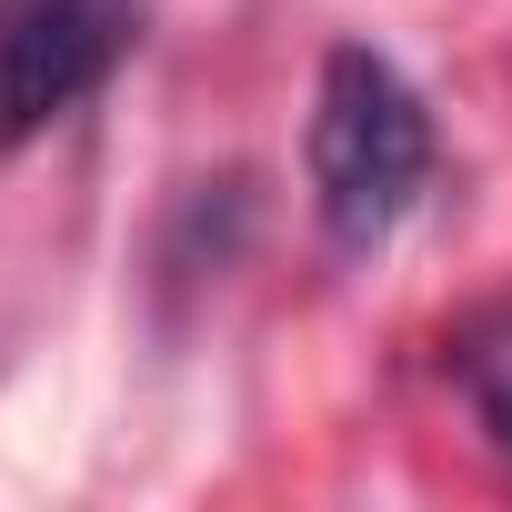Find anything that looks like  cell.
Instances as JSON below:
<instances>
[{"mask_svg": "<svg viewBox=\"0 0 512 512\" xmlns=\"http://www.w3.org/2000/svg\"><path fill=\"white\" fill-rule=\"evenodd\" d=\"M422 181H432V111H422V91L382 51L342 41L322 61V81H312V211H322V231L342 251H372V241L402 231Z\"/></svg>", "mask_w": 512, "mask_h": 512, "instance_id": "cell-1", "label": "cell"}, {"mask_svg": "<svg viewBox=\"0 0 512 512\" xmlns=\"http://www.w3.org/2000/svg\"><path fill=\"white\" fill-rule=\"evenodd\" d=\"M141 41V0H0V151L81 111Z\"/></svg>", "mask_w": 512, "mask_h": 512, "instance_id": "cell-2", "label": "cell"}, {"mask_svg": "<svg viewBox=\"0 0 512 512\" xmlns=\"http://www.w3.org/2000/svg\"><path fill=\"white\" fill-rule=\"evenodd\" d=\"M452 382H462L472 422L492 432V452L512 462V312H472L452 332Z\"/></svg>", "mask_w": 512, "mask_h": 512, "instance_id": "cell-3", "label": "cell"}]
</instances>
